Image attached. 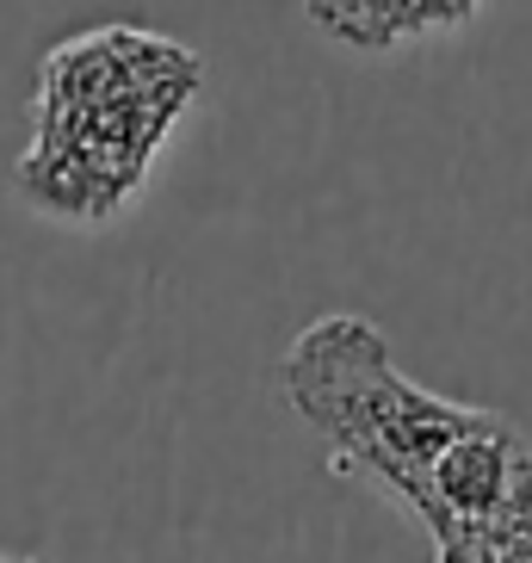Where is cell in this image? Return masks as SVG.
Here are the masks:
<instances>
[{
    "instance_id": "5",
    "label": "cell",
    "mask_w": 532,
    "mask_h": 563,
    "mask_svg": "<svg viewBox=\"0 0 532 563\" xmlns=\"http://www.w3.org/2000/svg\"><path fill=\"white\" fill-rule=\"evenodd\" d=\"M0 563H44V558H13V551H0Z\"/></svg>"
},
{
    "instance_id": "1",
    "label": "cell",
    "mask_w": 532,
    "mask_h": 563,
    "mask_svg": "<svg viewBox=\"0 0 532 563\" xmlns=\"http://www.w3.org/2000/svg\"><path fill=\"white\" fill-rule=\"evenodd\" d=\"M285 402L341 477H366L433 539L470 545L532 520V440L496 409L433 397L353 310H322L279 360Z\"/></svg>"
},
{
    "instance_id": "4",
    "label": "cell",
    "mask_w": 532,
    "mask_h": 563,
    "mask_svg": "<svg viewBox=\"0 0 532 563\" xmlns=\"http://www.w3.org/2000/svg\"><path fill=\"white\" fill-rule=\"evenodd\" d=\"M433 563H532V520L508 532H489V539H470V545L433 551Z\"/></svg>"
},
{
    "instance_id": "3",
    "label": "cell",
    "mask_w": 532,
    "mask_h": 563,
    "mask_svg": "<svg viewBox=\"0 0 532 563\" xmlns=\"http://www.w3.org/2000/svg\"><path fill=\"white\" fill-rule=\"evenodd\" d=\"M303 19L329 32L334 44L347 51H402V44H421V37H440V32H458L477 19L470 0H317L303 7Z\"/></svg>"
},
{
    "instance_id": "2",
    "label": "cell",
    "mask_w": 532,
    "mask_h": 563,
    "mask_svg": "<svg viewBox=\"0 0 532 563\" xmlns=\"http://www.w3.org/2000/svg\"><path fill=\"white\" fill-rule=\"evenodd\" d=\"M204 63L143 25H93L63 37L32 93V136L13 186L56 223H112L143 192L162 143L199 100Z\"/></svg>"
}]
</instances>
